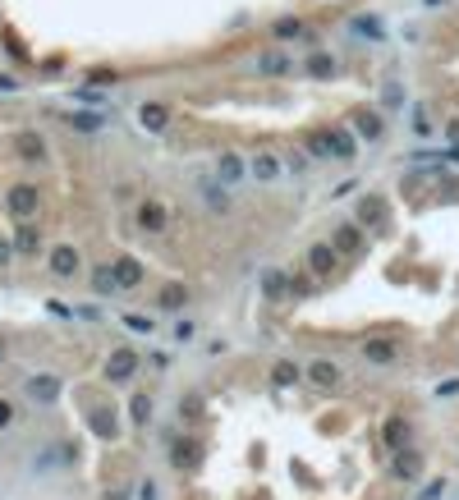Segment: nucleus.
I'll return each instance as SVG.
<instances>
[{
	"mask_svg": "<svg viewBox=\"0 0 459 500\" xmlns=\"http://www.w3.org/2000/svg\"><path fill=\"white\" fill-rule=\"evenodd\" d=\"M87 280H92V294H101V299H115V294H120V280H115V267H111V262H96Z\"/></svg>",
	"mask_w": 459,
	"mask_h": 500,
	"instance_id": "aec40b11",
	"label": "nucleus"
},
{
	"mask_svg": "<svg viewBox=\"0 0 459 500\" xmlns=\"http://www.w3.org/2000/svg\"><path fill=\"white\" fill-rule=\"evenodd\" d=\"M304 267L312 271V276H317V285L321 280H331L340 271V252L331 248V243H308V257H304Z\"/></svg>",
	"mask_w": 459,
	"mask_h": 500,
	"instance_id": "9b49d317",
	"label": "nucleus"
},
{
	"mask_svg": "<svg viewBox=\"0 0 459 500\" xmlns=\"http://www.w3.org/2000/svg\"><path fill=\"white\" fill-rule=\"evenodd\" d=\"M133 225H138L143 234H165L170 230V207H165L161 198H143L138 207H133Z\"/></svg>",
	"mask_w": 459,
	"mask_h": 500,
	"instance_id": "39448f33",
	"label": "nucleus"
},
{
	"mask_svg": "<svg viewBox=\"0 0 459 500\" xmlns=\"http://www.w3.org/2000/svg\"><path fill=\"white\" fill-rule=\"evenodd\" d=\"M9 257H14V243H5V239H0V267H9Z\"/></svg>",
	"mask_w": 459,
	"mask_h": 500,
	"instance_id": "79ce46f5",
	"label": "nucleus"
},
{
	"mask_svg": "<svg viewBox=\"0 0 459 500\" xmlns=\"http://www.w3.org/2000/svg\"><path fill=\"white\" fill-rule=\"evenodd\" d=\"M418 473H423V455H418L414 445H409V450H395V455H390V477H395V482H414Z\"/></svg>",
	"mask_w": 459,
	"mask_h": 500,
	"instance_id": "2eb2a0df",
	"label": "nucleus"
},
{
	"mask_svg": "<svg viewBox=\"0 0 459 500\" xmlns=\"http://www.w3.org/2000/svg\"><path fill=\"white\" fill-rule=\"evenodd\" d=\"M304 377H308V386H317V390H336L345 372H340V362H331V358H312L304 367Z\"/></svg>",
	"mask_w": 459,
	"mask_h": 500,
	"instance_id": "ddd939ff",
	"label": "nucleus"
},
{
	"mask_svg": "<svg viewBox=\"0 0 459 500\" xmlns=\"http://www.w3.org/2000/svg\"><path fill=\"white\" fill-rule=\"evenodd\" d=\"M193 335H198V321H189V317L175 321V340H193Z\"/></svg>",
	"mask_w": 459,
	"mask_h": 500,
	"instance_id": "4c0bfd02",
	"label": "nucleus"
},
{
	"mask_svg": "<svg viewBox=\"0 0 459 500\" xmlns=\"http://www.w3.org/2000/svg\"><path fill=\"white\" fill-rule=\"evenodd\" d=\"M299 377H304V372H299V362H289V358H280L276 367H271V381H276V386H294Z\"/></svg>",
	"mask_w": 459,
	"mask_h": 500,
	"instance_id": "c756f323",
	"label": "nucleus"
},
{
	"mask_svg": "<svg viewBox=\"0 0 459 500\" xmlns=\"http://www.w3.org/2000/svg\"><path fill=\"white\" fill-rule=\"evenodd\" d=\"M349 33H358V37H363V42H382V18H372V14H358L354 18V23H349Z\"/></svg>",
	"mask_w": 459,
	"mask_h": 500,
	"instance_id": "a878e982",
	"label": "nucleus"
},
{
	"mask_svg": "<svg viewBox=\"0 0 459 500\" xmlns=\"http://www.w3.org/2000/svg\"><path fill=\"white\" fill-rule=\"evenodd\" d=\"M349 129H354L358 143H382V138H386V124H382V115H377L372 106H354V115H349Z\"/></svg>",
	"mask_w": 459,
	"mask_h": 500,
	"instance_id": "6e6552de",
	"label": "nucleus"
},
{
	"mask_svg": "<svg viewBox=\"0 0 459 500\" xmlns=\"http://www.w3.org/2000/svg\"><path fill=\"white\" fill-rule=\"evenodd\" d=\"M111 267H115V280H120V294L143 285V262H138V257H129V252H124V257H115Z\"/></svg>",
	"mask_w": 459,
	"mask_h": 500,
	"instance_id": "6ab92c4d",
	"label": "nucleus"
},
{
	"mask_svg": "<svg viewBox=\"0 0 459 500\" xmlns=\"http://www.w3.org/2000/svg\"><path fill=\"white\" fill-rule=\"evenodd\" d=\"M382 440H386V450H390V455H395V450H409V445H414V423H409L404 413L386 418V427H382Z\"/></svg>",
	"mask_w": 459,
	"mask_h": 500,
	"instance_id": "4468645a",
	"label": "nucleus"
},
{
	"mask_svg": "<svg viewBox=\"0 0 459 500\" xmlns=\"http://www.w3.org/2000/svg\"><path fill=\"white\" fill-rule=\"evenodd\" d=\"M0 423H9V409L5 404H0Z\"/></svg>",
	"mask_w": 459,
	"mask_h": 500,
	"instance_id": "c03bdc74",
	"label": "nucleus"
},
{
	"mask_svg": "<svg viewBox=\"0 0 459 500\" xmlns=\"http://www.w3.org/2000/svg\"><path fill=\"white\" fill-rule=\"evenodd\" d=\"M165 459H170V468H179V473H193V468L202 464V445H198V436H170L165 440Z\"/></svg>",
	"mask_w": 459,
	"mask_h": 500,
	"instance_id": "20e7f679",
	"label": "nucleus"
},
{
	"mask_svg": "<svg viewBox=\"0 0 459 500\" xmlns=\"http://www.w3.org/2000/svg\"><path fill=\"white\" fill-rule=\"evenodd\" d=\"M65 120H70L74 129H83V133H96V129H101V115H65Z\"/></svg>",
	"mask_w": 459,
	"mask_h": 500,
	"instance_id": "f704fd0d",
	"label": "nucleus"
},
{
	"mask_svg": "<svg viewBox=\"0 0 459 500\" xmlns=\"http://www.w3.org/2000/svg\"><path fill=\"white\" fill-rule=\"evenodd\" d=\"M138 367H143V358L133 354V349H115V354L106 358V381H111V386H129V381L138 377Z\"/></svg>",
	"mask_w": 459,
	"mask_h": 500,
	"instance_id": "9d476101",
	"label": "nucleus"
},
{
	"mask_svg": "<svg viewBox=\"0 0 459 500\" xmlns=\"http://www.w3.org/2000/svg\"><path fill=\"white\" fill-rule=\"evenodd\" d=\"M317 294V276L312 271H294L289 276V299H312Z\"/></svg>",
	"mask_w": 459,
	"mask_h": 500,
	"instance_id": "cd10ccee",
	"label": "nucleus"
},
{
	"mask_svg": "<svg viewBox=\"0 0 459 500\" xmlns=\"http://www.w3.org/2000/svg\"><path fill=\"white\" fill-rule=\"evenodd\" d=\"M358 362H367V367H395V362H399V345L390 335L363 340V345H358Z\"/></svg>",
	"mask_w": 459,
	"mask_h": 500,
	"instance_id": "0eeeda50",
	"label": "nucleus"
},
{
	"mask_svg": "<svg viewBox=\"0 0 459 500\" xmlns=\"http://www.w3.org/2000/svg\"><path fill=\"white\" fill-rule=\"evenodd\" d=\"M331 248H336L340 252V262H345V257H363V252H367V230H363V225H354V221H340L336 225V230H331Z\"/></svg>",
	"mask_w": 459,
	"mask_h": 500,
	"instance_id": "f03ea898",
	"label": "nucleus"
},
{
	"mask_svg": "<svg viewBox=\"0 0 459 500\" xmlns=\"http://www.w3.org/2000/svg\"><path fill=\"white\" fill-rule=\"evenodd\" d=\"M211 179L226 184V189H239V184L248 179V161H243V152H221V156H216V170H211Z\"/></svg>",
	"mask_w": 459,
	"mask_h": 500,
	"instance_id": "f8f14e48",
	"label": "nucleus"
},
{
	"mask_svg": "<svg viewBox=\"0 0 459 500\" xmlns=\"http://www.w3.org/2000/svg\"><path fill=\"white\" fill-rule=\"evenodd\" d=\"M423 5H427V9H441V5H446V0H423Z\"/></svg>",
	"mask_w": 459,
	"mask_h": 500,
	"instance_id": "37998d69",
	"label": "nucleus"
},
{
	"mask_svg": "<svg viewBox=\"0 0 459 500\" xmlns=\"http://www.w3.org/2000/svg\"><path fill=\"white\" fill-rule=\"evenodd\" d=\"M23 395L33 399V404H55V399H60V377H28Z\"/></svg>",
	"mask_w": 459,
	"mask_h": 500,
	"instance_id": "f3484780",
	"label": "nucleus"
},
{
	"mask_svg": "<svg viewBox=\"0 0 459 500\" xmlns=\"http://www.w3.org/2000/svg\"><path fill=\"white\" fill-rule=\"evenodd\" d=\"M170 120H175V115H170V106H165V101H143L138 106V124L148 133H170Z\"/></svg>",
	"mask_w": 459,
	"mask_h": 500,
	"instance_id": "dca6fc26",
	"label": "nucleus"
},
{
	"mask_svg": "<svg viewBox=\"0 0 459 500\" xmlns=\"http://www.w3.org/2000/svg\"><path fill=\"white\" fill-rule=\"evenodd\" d=\"M179 413H184V418H198V413H202V395H193V390H189V395H184V404H179Z\"/></svg>",
	"mask_w": 459,
	"mask_h": 500,
	"instance_id": "e433bc0d",
	"label": "nucleus"
},
{
	"mask_svg": "<svg viewBox=\"0 0 459 500\" xmlns=\"http://www.w3.org/2000/svg\"><path fill=\"white\" fill-rule=\"evenodd\" d=\"M198 198L207 202V207H216V211H230V198H226V184H216V179H198Z\"/></svg>",
	"mask_w": 459,
	"mask_h": 500,
	"instance_id": "b1692460",
	"label": "nucleus"
},
{
	"mask_svg": "<svg viewBox=\"0 0 459 500\" xmlns=\"http://www.w3.org/2000/svg\"><path fill=\"white\" fill-rule=\"evenodd\" d=\"M308 74H317V78H331V74H336V55H326V51L308 55Z\"/></svg>",
	"mask_w": 459,
	"mask_h": 500,
	"instance_id": "2f4dec72",
	"label": "nucleus"
},
{
	"mask_svg": "<svg viewBox=\"0 0 459 500\" xmlns=\"http://www.w3.org/2000/svg\"><path fill=\"white\" fill-rule=\"evenodd\" d=\"M14 252H23V257H33V252H37V230H33V221L18 225V234H14Z\"/></svg>",
	"mask_w": 459,
	"mask_h": 500,
	"instance_id": "7c9ffc66",
	"label": "nucleus"
},
{
	"mask_svg": "<svg viewBox=\"0 0 459 500\" xmlns=\"http://www.w3.org/2000/svg\"><path fill=\"white\" fill-rule=\"evenodd\" d=\"M441 491H446V482H441V477H436V482H427L423 491H418V500H441Z\"/></svg>",
	"mask_w": 459,
	"mask_h": 500,
	"instance_id": "58836bf2",
	"label": "nucleus"
},
{
	"mask_svg": "<svg viewBox=\"0 0 459 500\" xmlns=\"http://www.w3.org/2000/svg\"><path fill=\"white\" fill-rule=\"evenodd\" d=\"M446 143H450V147H459V115H455L450 124H446Z\"/></svg>",
	"mask_w": 459,
	"mask_h": 500,
	"instance_id": "ea45409f",
	"label": "nucleus"
},
{
	"mask_svg": "<svg viewBox=\"0 0 459 500\" xmlns=\"http://www.w3.org/2000/svg\"><path fill=\"white\" fill-rule=\"evenodd\" d=\"M248 179L253 184H280V179H289L285 174V161H280V152H271V147H258V152L248 156Z\"/></svg>",
	"mask_w": 459,
	"mask_h": 500,
	"instance_id": "7ed1b4c3",
	"label": "nucleus"
},
{
	"mask_svg": "<svg viewBox=\"0 0 459 500\" xmlns=\"http://www.w3.org/2000/svg\"><path fill=\"white\" fill-rule=\"evenodd\" d=\"M317 133H321V143L331 147V161H354L358 156V138H354L349 124H326V129H317Z\"/></svg>",
	"mask_w": 459,
	"mask_h": 500,
	"instance_id": "423d86ee",
	"label": "nucleus"
},
{
	"mask_svg": "<svg viewBox=\"0 0 459 500\" xmlns=\"http://www.w3.org/2000/svg\"><path fill=\"white\" fill-rule=\"evenodd\" d=\"M18 156H23V161H46V143L37 138V133H18Z\"/></svg>",
	"mask_w": 459,
	"mask_h": 500,
	"instance_id": "bb28decb",
	"label": "nucleus"
},
{
	"mask_svg": "<svg viewBox=\"0 0 459 500\" xmlns=\"http://www.w3.org/2000/svg\"><path fill=\"white\" fill-rule=\"evenodd\" d=\"M308 33V23L299 14H285V18H276V23H271V37H276V42H299V37Z\"/></svg>",
	"mask_w": 459,
	"mask_h": 500,
	"instance_id": "5701e85b",
	"label": "nucleus"
},
{
	"mask_svg": "<svg viewBox=\"0 0 459 500\" xmlns=\"http://www.w3.org/2000/svg\"><path fill=\"white\" fill-rule=\"evenodd\" d=\"M5 211L14 216L18 225H28L33 221L37 211H42V189H37V184H9V193H5Z\"/></svg>",
	"mask_w": 459,
	"mask_h": 500,
	"instance_id": "f257e3e1",
	"label": "nucleus"
},
{
	"mask_svg": "<svg viewBox=\"0 0 459 500\" xmlns=\"http://www.w3.org/2000/svg\"><path fill=\"white\" fill-rule=\"evenodd\" d=\"M51 276H60V280L78 276V248H70V243L51 248Z\"/></svg>",
	"mask_w": 459,
	"mask_h": 500,
	"instance_id": "412c9836",
	"label": "nucleus"
},
{
	"mask_svg": "<svg viewBox=\"0 0 459 500\" xmlns=\"http://www.w3.org/2000/svg\"><path fill=\"white\" fill-rule=\"evenodd\" d=\"M92 427L101 431L106 440H115V436H120V427H115V413H111V409H96V413H92Z\"/></svg>",
	"mask_w": 459,
	"mask_h": 500,
	"instance_id": "473e14b6",
	"label": "nucleus"
},
{
	"mask_svg": "<svg viewBox=\"0 0 459 500\" xmlns=\"http://www.w3.org/2000/svg\"><path fill=\"white\" fill-rule=\"evenodd\" d=\"M382 101H386L382 111H399V106H404V87H399V83H395V87H386V96H382Z\"/></svg>",
	"mask_w": 459,
	"mask_h": 500,
	"instance_id": "c9c22d12",
	"label": "nucleus"
},
{
	"mask_svg": "<svg viewBox=\"0 0 459 500\" xmlns=\"http://www.w3.org/2000/svg\"><path fill=\"white\" fill-rule=\"evenodd\" d=\"M262 294H267L271 303H276V299H285V294H289V271H285V267L262 271Z\"/></svg>",
	"mask_w": 459,
	"mask_h": 500,
	"instance_id": "4be33fe9",
	"label": "nucleus"
},
{
	"mask_svg": "<svg viewBox=\"0 0 459 500\" xmlns=\"http://www.w3.org/2000/svg\"><path fill=\"white\" fill-rule=\"evenodd\" d=\"M184 303H189V289L184 285H165L161 294H156V308L161 312H184Z\"/></svg>",
	"mask_w": 459,
	"mask_h": 500,
	"instance_id": "393cba45",
	"label": "nucleus"
},
{
	"mask_svg": "<svg viewBox=\"0 0 459 500\" xmlns=\"http://www.w3.org/2000/svg\"><path fill=\"white\" fill-rule=\"evenodd\" d=\"M294 65H289V55L285 51H262L258 60H253V74H262V78H285Z\"/></svg>",
	"mask_w": 459,
	"mask_h": 500,
	"instance_id": "a211bd4d",
	"label": "nucleus"
},
{
	"mask_svg": "<svg viewBox=\"0 0 459 500\" xmlns=\"http://www.w3.org/2000/svg\"><path fill=\"white\" fill-rule=\"evenodd\" d=\"M386 216H390V207H386L382 193H363V198L354 202V225H363V230H382Z\"/></svg>",
	"mask_w": 459,
	"mask_h": 500,
	"instance_id": "1a4fd4ad",
	"label": "nucleus"
},
{
	"mask_svg": "<svg viewBox=\"0 0 459 500\" xmlns=\"http://www.w3.org/2000/svg\"><path fill=\"white\" fill-rule=\"evenodd\" d=\"M124 326H129L133 335H152V330H156V321L148 317V312H124Z\"/></svg>",
	"mask_w": 459,
	"mask_h": 500,
	"instance_id": "72a5a7b5",
	"label": "nucleus"
},
{
	"mask_svg": "<svg viewBox=\"0 0 459 500\" xmlns=\"http://www.w3.org/2000/svg\"><path fill=\"white\" fill-rule=\"evenodd\" d=\"M129 423L133 427H148L152 423V395H133L129 399Z\"/></svg>",
	"mask_w": 459,
	"mask_h": 500,
	"instance_id": "c85d7f7f",
	"label": "nucleus"
},
{
	"mask_svg": "<svg viewBox=\"0 0 459 500\" xmlns=\"http://www.w3.org/2000/svg\"><path fill=\"white\" fill-rule=\"evenodd\" d=\"M446 395H459V381H441L436 386V399H446Z\"/></svg>",
	"mask_w": 459,
	"mask_h": 500,
	"instance_id": "a19ab883",
	"label": "nucleus"
}]
</instances>
